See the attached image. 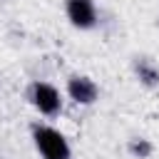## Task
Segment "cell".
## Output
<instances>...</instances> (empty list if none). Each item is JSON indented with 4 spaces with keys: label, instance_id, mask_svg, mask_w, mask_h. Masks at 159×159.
Returning a JSON list of instances; mask_svg holds the SVG:
<instances>
[{
    "label": "cell",
    "instance_id": "cell-1",
    "mask_svg": "<svg viewBox=\"0 0 159 159\" xmlns=\"http://www.w3.org/2000/svg\"><path fill=\"white\" fill-rule=\"evenodd\" d=\"M32 142L42 159H70V144L65 134L50 124H32Z\"/></svg>",
    "mask_w": 159,
    "mask_h": 159
},
{
    "label": "cell",
    "instance_id": "cell-2",
    "mask_svg": "<svg viewBox=\"0 0 159 159\" xmlns=\"http://www.w3.org/2000/svg\"><path fill=\"white\" fill-rule=\"evenodd\" d=\"M27 97H30L32 107L45 117H57L62 112V97H60L57 87H52L50 82H40V80L32 82Z\"/></svg>",
    "mask_w": 159,
    "mask_h": 159
},
{
    "label": "cell",
    "instance_id": "cell-3",
    "mask_svg": "<svg viewBox=\"0 0 159 159\" xmlns=\"http://www.w3.org/2000/svg\"><path fill=\"white\" fill-rule=\"evenodd\" d=\"M67 20L80 30H92L97 25V5L94 0H65Z\"/></svg>",
    "mask_w": 159,
    "mask_h": 159
},
{
    "label": "cell",
    "instance_id": "cell-4",
    "mask_svg": "<svg viewBox=\"0 0 159 159\" xmlns=\"http://www.w3.org/2000/svg\"><path fill=\"white\" fill-rule=\"evenodd\" d=\"M67 94H70L72 102H77V104H82V107H89V104L97 102L99 87H97V82H94L92 77H87V75H72V77L67 80Z\"/></svg>",
    "mask_w": 159,
    "mask_h": 159
},
{
    "label": "cell",
    "instance_id": "cell-5",
    "mask_svg": "<svg viewBox=\"0 0 159 159\" xmlns=\"http://www.w3.org/2000/svg\"><path fill=\"white\" fill-rule=\"evenodd\" d=\"M134 75L144 87H159V65H154L147 57L134 60Z\"/></svg>",
    "mask_w": 159,
    "mask_h": 159
},
{
    "label": "cell",
    "instance_id": "cell-6",
    "mask_svg": "<svg viewBox=\"0 0 159 159\" xmlns=\"http://www.w3.org/2000/svg\"><path fill=\"white\" fill-rule=\"evenodd\" d=\"M127 149H129V154H132V157H137V159H149V157H152V152H154L152 142H149V139H142V137L129 139Z\"/></svg>",
    "mask_w": 159,
    "mask_h": 159
}]
</instances>
